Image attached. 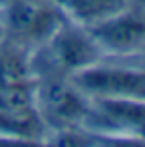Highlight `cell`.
I'll return each mask as SVG.
<instances>
[{"label":"cell","mask_w":145,"mask_h":147,"mask_svg":"<svg viewBox=\"0 0 145 147\" xmlns=\"http://www.w3.org/2000/svg\"><path fill=\"white\" fill-rule=\"evenodd\" d=\"M103 58V52L82 24L64 20L46 42L32 50L34 78L40 76H66L80 72Z\"/></svg>","instance_id":"cell-1"},{"label":"cell","mask_w":145,"mask_h":147,"mask_svg":"<svg viewBox=\"0 0 145 147\" xmlns=\"http://www.w3.org/2000/svg\"><path fill=\"white\" fill-rule=\"evenodd\" d=\"M34 99L48 131L86 129L92 103L66 76H40L34 80Z\"/></svg>","instance_id":"cell-2"},{"label":"cell","mask_w":145,"mask_h":147,"mask_svg":"<svg viewBox=\"0 0 145 147\" xmlns=\"http://www.w3.org/2000/svg\"><path fill=\"white\" fill-rule=\"evenodd\" d=\"M70 80L88 99L145 98V72L119 58H101Z\"/></svg>","instance_id":"cell-3"},{"label":"cell","mask_w":145,"mask_h":147,"mask_svg":"<svg viewBox=\"0 0 145 147\" xmlns=\"http://www.w3.org/2000/svg\"><path fill=\"white\" fill-rule=\"evenodd\" d=\"M66 20L54 0H0L4 34L28 48H38Z\"/></svg>","instance_id":"cell-4"},{"label":"cell","mask_w":145,"mask_h":147,"mask_svg":"<svg viewBox=\"0 0 145 147\" xmlns=\"http://www.w3.org/2000/svg\"><path fill=\"white\" fill-rule=\"evenodd\" d=\"M103 58H127L145 48V0H131L115 16L88 28Z\"/></svg>","instance_id":"cell-5"},{"label":"cell","mask_w":145,"mask_h":147,"mask_svg":"<svg viewBox=\"0 0 145 147\" xmlns=\"http://www.w3.org/2000/svg\"><path fill=\"white\" fill-rule=\"evenodd\" d=\"M32 48L4 36L0 40V84H32Z\"/></svg>","instance_id":"cell-6"},{"label":"cell","mask_w":145,"mask_h":147,"mask_svg":"<svg viewBox=\"0 0 145 147\" xmlns=\"http://www.w3.org/2000/svg\"><path fill=\"white\" fill-rule=\"evenodd\" d=\"M64 16L86 28L99 24L129 6L131 0H54Z\"/></svg>","instance_id":"cell-7"},{"label":"cell","mask_w":145,"mask_h":147,"mask_svg":"<svg viewBox=\"0 0 145 147\" xmlns=\"http://www.w3.org/2000/svg\"><path fill=\"white\" fill-rule=\"evenodd\" d=\"M4 36H6V34H4V26H2V22H0V40H2Z\"/></svg>","instance_id":"cell-8"}]
</instances>
